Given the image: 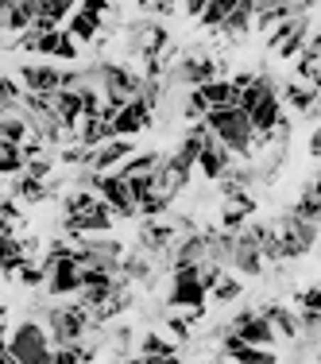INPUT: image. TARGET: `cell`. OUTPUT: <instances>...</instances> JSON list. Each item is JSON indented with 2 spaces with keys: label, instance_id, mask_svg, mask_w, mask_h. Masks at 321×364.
Returning <instances> with one entry per match:
<instances>
[{
  "label": "cell",
  "instance_id": "f35d334b",
  "mask_svg": "<svg viewBox=\"0 0 321 364\" xmlns=\"http://www.w3.org/2000/svg\"><path fill=\"white\" fill-rule=\"evenodd\" d=\"M109 4H112V0H77V8H82V12H89V16H101V20H105Z\"/></svg>",
  "mask_w": 321,
  "mask_h": 364
},
{
  "label": "cell",
  "instance_id": "681fc988",
  "mask_svg": "<svg viewBox=\"0 0 321 364\" xmlns=\"http://www.w3.org/2000/svg\"><path fill=\"white\" fill-rule=\"evenodd\" d=\"M124 364H147V360H143V357H128Z\"/></svg>",
  "mask_w": 321,
  "mask_h": 364
},
{
  "label": "cell",
  "instance_id": "8992f818",
  "mask_svg": "<svg viewBox=\"0 0 321 364\" xmlns=\"http://www.w3.org/2000/svg\"><path fill=\"white\" fill-rule=\"evenodd\" d=\"M224 329H229V333H236L244 345H256V349H275V341H279V333H275L271 322H267L259 310H240V314L232 318Z\"/></svg>",
  "mask_w": 321,
  "mask_h": 364
},
{
  "label": "cell",
  "instance_id": "d590c367",
  "mask_svg": "<svg viewBox=\"0 0 321 364\" xmlns=\"http://www.w3.org/2000/svg\"><path fill=\"white\" fill-rule=\"evenodd\" d=\"M224 275V267H217V264H197V283L205 287V294H210L217 287V279Z\"/></svg>",
  "mask_w": 321,
  "mask_h": 364
},
{
  "label": "cell",
  "instance_id": "4fadbf2b",
  "mask_svg": "<svg viewBox=\"0 0 321 364\" xmlns=\"http://www.w3.org/2000/svg\"><path fill=\"white\" fill-rule=\"evenodd\" d=\"M213 77H221V74H217V63H213V58H178V66L170 70V82H175V85H186V90L205 85V82H213Z\"/></svg>",
  "mask_w": 321,
  "mask_h": 364
},
{
  "label": "cell",
  "instance_id": "8fae6325",
  "mask_svg": "<svg viewBox=\"0 0 321 364\" xmlns=\"http://www.w3.org/2000/svg\"><path fill=\"white\" fill-rule=\"evenodd\" d=\"M132 151H136L132 140H124V136H112V140H105V144L93 147V155H89V163H85V167L97 171V175H105V171H116Z\"/></svg>",
  "mask_w": 321,
  "mask_h": 364
},
{
  "label": "cell",
  "instance_id": "836d02e7",
  "mask_svg": "<svg viewBox=\"0 0 321 364\" xmlns=\"http://www.w3.org/2000/svg\"><path fill=\"white\" fill-rule=\"evenodd\" d=\"M205 112H210V105H205V97L197 90H186V101H182V117L186 120H202Z\"/></svg>",
  "mask_w": 321,
  "mask_h": 364
},
{
  "label": "cell",
  "instance_id": "4316f807",
  "mask_svg": "<svg viewBox=\"0 0 321 364\" xmlns=\"http://www.w3.org/2000/svg\"><path fill=\"white\" fill-rule=\"evenodd\" d=\"M23 147L20 144H0V175H23Z\"/></svg>",
  "mask_w": 321,
  "mask_h": 364
},
{
  "label": "cell",
  "instance_id": "60d3db41",
  "mask_svg": "<svg viewBox=\"0 0 321 364\" xmlns=\"http://www.w3.org/2000/svg\"><path fill=\"white\" fill-rule=\"evenodd\" d=\"M205 4H210V0H178V8L190 16V20H197V16L205 12Z\"/></svg>",
  "mask_w": 321,
  "mask_h": 364
},
{
  "label": "cell",
  "instance_id": "4dcf8cb0",
  "mask_svg": "<svg viewBox=\"0 0 321 364\" xmlns=\"http://www.w3.org/2000/svg\"><path fill=\"white\" fill-rule=\"evenodd\" d=\"M16 279H20L23 287H43V283H47V272H43L39 259H23L20 272H16Z\"/></svg>",
  "mask_w": 321,
  "mask_h": 364
},
{
  "label": "cell",
  "instance_id": "7a4b0ae2",
  "mask_svg": "<svg viewBox=\"0 0 321 364\" xmlns=\"http://www.w3.org/2000/svg\"><path fill=\"white\" fill-rule=\"evenodd\" d=\"M4 345L16 357V364H50V357H55V345H50L47 329H43V322H36V318H23V322L8 333Z\"/></svg>",
  "mask_w": 321,
  "mask_h": 364
},
{
  "label": "cell",
  "instance_id": "f6af8a7d",
  "mask_svg": "<svg viewBox=\"0 0 321 364\" xmlns=\"http://www.w3.org/2000/svg\"><path fill=\"white\" fill-rule=\"evenodd\" d=\"M0 364H16V357L8 353V345H4V341H0Z\"/></svg>",
  "mask_w": 321,
  "mask_h": 364
},
{
  "label": "cell",
  "instance_id": "ffe728a7",
  "mask_svg": "<svg viewBox=\"0 0 321 364\" xmlns=\"http://www.w3.org/2000/svg\"><path fill=\"white\" fill-rule=\"evenodd\" d=\"M232 237H236V232H224V229H210V232H205V264L229 267V256H232Z\"/></svg>",
  "mask_w": 321,
  "mask_h": 364
},
{
  "label": "cell",
  "instance_id": "603a6c76",
  "mask_svg": "<svg viewBox=\"0 0 321 364\" xmlns=\"http://www.w3.org/2000/svg\"><path fill=\"white\" fill-rule=\"evenodd\" d=\"M74 8H77V0H39L36 20H47V23H55V28H62Z\"/></svg>",
  "mask_w": 321,
  "mask_h": 364
},
{
  "label": "cell",
  "instance_id": "ee69618b",
  "mask_svg": "<svg viewBox=\"0 0 321 364\" xmlns=\"http://www.w3.org/2000/svg\"><path fill=\"white\" fill-rule=\"evenodd\" d=\"M310 155H314V159L321 155V132H317V128H314V136H310Z\"/></svg>",
  "mask_w": 321,
  "mask_h": 364
},
{
  "label": "cell",
  "instance_id": "7402d4cb",
  "mask_svg": "<svg viewBox=\"0 0 321 364\" xmlns=\"http://www.w3.org/2000/svg\"><path fill=\"white\" fill-rule=\"evenodd\" d=\"M294 218H306V221H321V194H317V178H306V190L302 198L290 205Z\"/></svg>",
  "mask_w": 321,
  "mask_h": 364
},
{
  "label": "cell",
  "instance_id": "db71d44e",
  "mask_svg": "<svg viewBox=\"0 0 321 364\" xmlns=\"http://www.w3.org/2000/svg\"><path fill=\"white\" fill-rule=\"evenodd\" d=\"M0 144H4V140H0Z\"/></svg>",
  "mask_w": 321,
  "mask_h": 364
},
{
  "label": "cell",
  "instance_id": "e575fe53",
  "mask_svg": "<svg viewBox=\"0 0 321 364\" xmlns=\"http://www.w3.org/2000/svg\"><path fill=\"white\" fill-rule=\"evenodd\" d=\"M244 225H248V213L240 210V205H232V202H229V205L221 210V229H224V232H240Z\"/></svg>",
  "mask_w": 321,
  "mask_h": 364
},
{
  "label": "cell",
  "instance_id": "5bb4252c",
  "mask_svg": "<svg viewBox=\"0 0 321 364\" xmlns=\"http://www.w3.org/2000/svg\"><path fill=\"white\" fill-rule=\"evenodd\" d=\"M175 237H178L175 225H167V221H147L143 232H140V245H143L147 256H167L170 245H175Z\"/></svg>",
  "mask_w": 321,
  "mask_h": 364
},
{
  "label": "cell",
  "instance_id": "44dd1931",
  "mask_svg": "<svg viewBox=\"0 0 321 364\" xmlns=\"http://www.w3.org/2000/svg\"><path fill=\"white\" fill-rule=\"evenodd\" d=\"M12 198L16 202H47L50 198V182H39V178H31V175H16L12 182Z\"/></svg>",
  "mask_w": 321,
  "mask_h": 364
},
{
  "label": "cell",
  "instance_id": "484cf974",
  "mask_svg": "<svg viewBox=\"0 0 321 364\" xmlns=\"http://www.w3.org/2000/svg\"><path fill=\"white\" fill-rule=\"evenodd\" d=\"M20 97H23V85L16 82V77L0 74V117H4V112H16V109H20Z\"/></svg>",
  "mask_w": 321,
  "mask_h": 364
},
{
  "label": "cell",
  "instance_id": "d6986e66",
  "mask_svg": "<svg viewBox=\"0 0 321 364\" xmlns=\"http://www.w3.org/2000/svg\"><path fill=\"white\" fill-rule=\"evenodd\" d=\"M194 90L205 97V105H210V109L236 105V97H240V90L229 82V77H213V82H205V85H194Z\"/></svg>",
  "mask_w": 321,
  "mask_h": 364
},
{
  "label": "cell",
  "instance_id": "bcb514c9",
  "mask_svg": "<svg viewBox=\"0 0 321 364\" xmlns=\"http://www.w3.org/2000/svg\"><path fill=\"white\" fill-rule=\"evenodd\" d=\"M12 4H16V0H0V20H4V12H8ZM0 43H4V31H0Z\"/></svg>",
  "mask_w": 321,
  "mask_h": 364
},
{
  "label": "cell",
  "instance_id": "74e56055",
  "mask_svg": "<svg viewBox=\"0 0 321 364\" xmlns=\"http://www.w3.org/2000/svg\"><path fill=\"white\" fill-rule=\"evenodd\" d=\"M298 310H321V291L317 287H306L298 294Z\"/></svg>",
  "mask_w": 321,
  "mask_h": 364
},
{
  "label": "cell",
  "instance_id": "f907efd6",
  "mask_svg": "<svg viewBox=\"0 0 321 364\" xmlns=\"http://www.w3.org/2000/svg\"><path fill=\"white\" fill-rule=\"evenodd\" d=\"M213 364H236V360H229V357H217Z\"/></svg>",
  "mask_w": 321,
  "mask_h": 364
},
{
  "label": "cell",
  "instance_id": "6da1fadb",
  "mask_svg": "<svg viewBox=\"0 0 321 364\" xmlns=\"http://www.w3.org/2000/svg\"><path fill=\"white\" fill-rule=\"evenodd\" d=\"M202 124L210 128V136L224 147L229 155H240V159H251L256 155V132H251L248 117L236 105H224V109H210L202 117Z\"/></svg>",
  "mask_w": 321,
  "mask_h": 364
},
{
  "label": "cell",
  "instance_id": "b9f144b4",
  "mask_svg": "<svg viewBox=\"0 0 321 364\" xmlns=\"http://www.w3.org/2000/svg\"><path fill=\"white\" fill-rule=\"evenodd\" d=\"M128 345H132V329H128V326H120L116 333H112V349H116V353H124Z\"/></svg>",
  "mask_w": 321,
  "mask_h": 364
},
{
  "label": "cell",
  "instance_id": "ac0fdd59",
  "mask_svg": "<svg viewBox=\"0 0 321 364\" xmlns=\"http://www.w3.org/2000/svg\"><path fill=\"white\" fill-rule=\"evenodd\" d=\"M251 20H256V4H251V0H240V4L221 20V28H217V31H224L229 39H244L251 31Z\"/></svg>",
  "mask_w": 321,
  "mask_h": 364
},
{
  "label": "cell",
  "instance_id": "ab89813d",
  "mask_svg": "<svg viewBox=\"0 0 321 364\" xmlns=\"http://www.w3.org/2000/svg\"><path fill=\"white\" fill-rule=\"evenodd\" d=\"M190 326H194V322H190V314L186 318H170V322H167V329L178 337V341H186V337H190Z\"/></svg>",
  "mask_w": 321,
  "mask_h": 364
},
{
  "label": "cell",
  "instance_id": "7bdbcfd3",
  "mask_svg": "<svg viewBox=\"0 0 321 364\" xmlns=\"http://www.w3.org/2000/svg\"><path fill=\"white\" fill-rule=\"evenodd\" d=\"M251 77H256V74H251V70H240V74H232V77H229V82H232V85H236V90H244V85L251 82Z\"/></svg>",
  "mask_w": 321,
  "mask_h": 364
},
{
  "label": "cell",
  "instance_id": "9a60e30c",
  "mask_svg": "<svg viewBox=\"0 0 321 364\" xmlns=\"http://www.w3.org/2000/svg\"><path fill=\"white\" fill-rule=\"evenodd\" d=\"M66 36H70L77 47L82 43H97V36H101V16H89V12H82V8H74L70 16H66Z\"/></svg>",
  "mask_w": 321,
  "mask_h": 364
},
{
  "label": "cell",
  "instance_id": "ba28073f",
  "mask_svg": "<svg viewBox=\"0 0 321 364\" xmlns=\"http://www.w3.org/2000/svg\"><path fill=\"white\" fill-rule=\"evenodd\" d=\"M263 264L267 259L259 256V245H256V237H251V229L244 225V229L232 237V256H229V267L232 272H240V275H263Z\"/></svg>",
  "mask_w": 321,
  "mask_h": 364
},
{
  "label": "cell",
  "instance_id": "816d5d0a",
  "mask_svg": "<svg viewBox=\"0 0 321 364\" xmlns=\"http://www.w3.org/2000/svg\"><path fill=\"white\" fill-rule=\"evenodd\" d=\"M136 4H140V8H151V0H136Z\"/></svg>",
  "mask_w": 321,
  "mask_h": 364
},
{
  "label": "cell",
  "instance_id": "f5cc1de1",
  "mask_svg": "<svg viewBox=\"0 0 321 364\" xmlns=\"http://www.w3.org/2000/svg\"><path fill=\"white\" fill-rule=\"evenodd\" d=\"M0 341H4V337H0Z\"/></svg>",
  "mask_w": 321,
  "mask_h": 364
},
{
  "label": "cell",
  "instance_id": "277c9868",
  "mask_svg": "<svg viewBox=\"0 0 321 364\" xmlns=\"http://www.w3.org/2000/svg\"><path fill=\"white\" fill-rule=\"evenodd\" d=\"M205 299H210V294L197 283V264L194 267H170V294H167L170 306L186 310L190 322H197V318L205 314Z\"/></svg>",
  "mask_w": 321,
  "mask_h": 364
},
{
  "label": "cell",
  "instance_id": "c3c4849f",
  "mask_svg": "<svg viewBox=\"0 0 321 364\" xmlns=\"http://www.w3.org/2000/svg\"><path fill=\"white\" fill-rule=\"evenodd\" d=\"M251 4H256V12H259V8H271L275 0H251Z\"/></svg>",
  "mask_w": 321,
  "mask_h": 364
},
{
  "label": "cell",
  "instance_id": "7dc6e473",
  "mask_svg": "<svg viewBox=\"0 0 321 364\" xmlns=\"http://www.w3.org/2000/svg\"><path fill=\"white\" fill-rule=\"evenodd\" d=\"M4 326H8V306H0V337H4Z\"/></svg>",
  "mask_w": 321,
  "mask_h": 364
},
{
  "label": "cell",
  "instance_id": "f1b7e54d",
  "mask_svg": "<svg viewBox=\"0 0 321 364\" xmlns=\"http://www.w3.org/2000/svg\"><path fill=\"white\" fill-rule=\"evenodd\" d=\"M236 364H279V357H275V349H256V345H240L236 357H229Z\"/></svg>",
  "mask_w": 321,
  "mask_h": 364
},
{
  "label": "cell",
  "instance_id": "7c38bea8",
  "mask_svg": "<svg viewBox=\"0 0 321 364\" xmlns=\"http://www.w3.org/2000/svg\"><path fill=\"white\" fill-rule=\"evenodd\" d=\"M170 267H194V264H205V232L190 229L182 232V237H175V245H170Z\"/></svg>",
  "mask_w": 321,
  "mask_h": 364
},
{
  "label": "cell",
  "instance_id": "5b68a950",
  "mask_svg": "<svg viewBox=\"0 0 321 364\" xmlns=\"http://www.w3.org/2000/svg\"><path fill=\"white\" fill-rule=\"evenodd\" d=\"M43 272H47V294L50 299H66V294H77L82 291V267H77L74 252L70 256H58V259H39Z\"/></svg>",
  "mask_w": 321,
  "mask_h": 364
},
{
  "label": "cell",
  "instance_id": "8d00e7d4",
  "mask_svg": "<svg viewBox=\"0 0 321 364\" xmlns=\"http://www.w3.org/2000/svg\"><path fill=\"white\" fill-rule=\"evenodd\" d=\"M55 58H62V63H74V58H77V43H74L70 36H66V31H62V39H58Z\"/></svg>",
  "mask_w": 321,
  "mask_h": 364
},
{
  "label": "cell",
  "instance_id": "cb8c5ba5",
  "mask_svg": "<svg viewBox=\"0 0 321 364\" xmlns=\"http://www.w3.org/2000/svg\"><path fill=\"white\" fill-rule=\"evenodd\" d=\"M175 341H170V337H163V333H143L140 337V357H175Z\"/></svg>",
  "mask_w": 321,
  "mask_h": 364
},
{
  "label": "cell",
  "instance_id": "30bf717a",
  "mask_svg": "<svg viewBox=\"0 0 321 364\" xmlns=\"http://www.w3.org/2000/svg\"><path fill=\"white\" fill-rule=\"evenodd\" d=\"M16 82L23 85V93H55V90H62V70L50 63H28V66H20Z\"/></svg>",
  "mask_w": 321,
  "mask_h": 364
},
{
  "label": "cell",
  "instance_id": "d6a6232c",
  "mask_svg": "<svg viewBox=\"0 0 321 364\" xmlns=\"http://www.w3.org/2000/svg\"><path fill=\"white\" fill-rule=\"evenodd\" d=\"M50 167H55V159H50V155L43 151V155H31V159L23 163V175H31V178L47 182V178H50Z\"/></svg>",
  "mask_w": 321,
  "mask_h": 364
},
{
  "label": "cell",
  "instance_id": "d4e9b609",
  "mask_svg": "<svg viewBox=\"0 0 321 364\" xmlns=\"http://www.w3.org/2000/svg\"><path fill=\"white\" fill-rule=\"evenodd\" d=\"M236 4H240V0H210V4H205V12L197 16V23H202V28H210V31H217V28H221V20Z\"/></svg>",
  "mask_w": 321,
  "mask_h": 364
},
{
  "label": "cell",
  "instance_id": "1f68e13d",
  "mask_svg": "<svg viewBox=\"0 0 321 364\" xmlns=\"http://www.w3.org/2000/svg\"><path fill=\"white\" fill-rule=\"evenodd\" d=\"M124 182H128V194L136 198V205H140L143 198L155 194V171H147V175H132V178H124Z\"/></svg>",
  "mask_w": 321,
  "mask_h": 364
},
{
  "label": "cell",
  "instance_id": "2e32d148",
  "mask_svg": "<svg viewBox=\"0 0 321 364\" xmlns=\"http://www.w3.org/2000/svg\"><path fill=\"white\" fill-rule=\"evenodd\" d=\"M290 105V112H302V117H314L317 112V85H306V82H290L283 85V97Z\"/></svg>",
  "mask_w": 321,
  "mask_h": 364
},
{
  "label": "cell",
  "instance_id": "e0dca14e",
  "mask_svg": "<svg viewBox=\"0 0 321 364\" xmlns=\"http://www.w3.org/2000/svg\"><path fill=\"white\" fill-rule=\"evenodd\" d=\"M259 314L267 318V322H271V329L279 337H286V341H298V314H294L290 306H279V302H267L263 310H259Z\"/></svg>",
  "mask_w": 321,
  "mask_h": 364
},
{
  "label": "cell",
  "instance_id": "9c48e42d",
  "mask_svg": "<svg viewBox=\"0 0 321 364\" xmlns=\"http://www.w3.org/2000/svg\"><path fill=\"white\" fill-rule=\"evenodd\" d=\"M194 167L202 171V175L210 178V182H221V178L232 171V155L213 140L210 128H205V140H202V151H197V163H194Z\"/></svg>",
  "mask_w": 321,
  "mask_h": 364
},
{
  "label": "cell",
  "instance_id": "f546056e",
  "mask_svg": "<svg viewBox=\"0 0 321 364\" xmlns=\"http://www.w3.org/2000/svg\"><path fill=\"white\" fill-rule=\"evenodd\" d=\"M93 202H97V194H93V190H85V186H77L74 194L62 198V213H85Z\"/></svg>",
  "mask_w": 321,
  "mask_h": 364
},
{
  "label": "cell",
  "instance_id": "83f0119b",
  "mask_svg": "<svg viewBox=\"0 0 321 364\" xmlns=\"http://www.w3.org/2000/svg\"><path fill=\"white\" fill-rule=\"evenodd\" d=\"M210 294H213V302L229 306V302H236L240 294H244V283H240L236 275H221V279H217V287H213Z\"/></svg>",
  "mask_w": 321,
  "mask_h": 364
},
{
  "label": "cell",
  "instance_id": "3957f363",
  "mask_svg": "<svg viewBox=\"0 0 321 364\" xmlns=\"http://www.w3.org/2000/svg\"><path fill=\"white\" fill-rule=\"evenodd\" d=\"M47 337H50V345H77V341H85L89 337V329H93V318H89V310L77 302V306H50L47 310Z\"/></svg>",
  "mask_w": 321,
  "mask_h": 364
},
{
  "label": "cell",
  "instance_id": "52a82bcc",
  "mask_svg": "<svg viewBox=\"0 0 321 364\" xmlns=\"http://www.w3.org/2000/svg\"><path fill=\"white\" fill-rule=\"evenodd\" d=\"M151 117H155V109L147 105L143 97H132L128 105H120L116 112H112V136L132 140V136H140L143 128H151Z\"/></svg>",
  "mask_w": 321,
  "mask_h": 364
}]
</instances>
